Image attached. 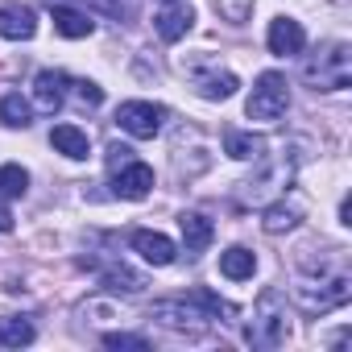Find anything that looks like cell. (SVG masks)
<instances>
[{
	"instance_id": "603a6c76",
	"label": "cell",
	"mask_w": 352,
	"mask_h": 352,
	"mask_svg": "<svg viewBox=\"0 0 352 352\" xmlns=\"http://www.w3.org/2000/svg\"><path fill=\"white\" fill-rule=\"evenodd\" d=\"M91 5L100 9V13H108V17H133L137 13V0H91Z\"/></svg>"
},
{
	"instance_id": "ffe728a7",
	"label": "cell",
	"mask_w": 352,
	"mask_h": 352,
	"mask_svg": "<svg viewBox=\"0 0 352 352\" xmlns=\"http://www.w3.org/2000/svg\"><path fill=\"white\" fill-rule=\"evenodd\" d=\"M30 340H34V323L30 319H21V315H5V319H0V344H5V348H21Z\"/></svg>"
},
{
	"instance_id": "7402d4cb",
	"label": "cell",
	"mask_w": 352,
	"mask_h": 352,
	"mask_svg": "<svg viewBox=\"0 0 352 352\" xmlns=\"http://www.w3.org/2000/svg\"><path fill=\"white\" fill-rule=\"evenodd\" d=\"M216 9H220V17H224V21L245 25V21H249V13H253V0H216Z\"/></svg>"
},
{
	"instance_id": "8fae6325",
	"label": "cell",
	"mask_w": 352,
	"mask_h": 352,
	"mask_svg": "<svg viewBox=\"0 0 352 352\" xmlns=\"http://www.w3.org/2000/svg\"><path fill=\"white\" fill-rule=\"evenodd\" d=\"M191 79H195L204 100H228L236 91V75L232 71H191Z\"/></svg>"
},
{
	"instance_id": "ac0fdd59",
	"label": "cell",
	"mask_w": 352,
	"mask_h": 352,
	"mask_svg": "<svg viewBox=\"0 0 352 352\" xmlns=\"http://www.w3.org/2000/svg\"><path fill=\"white\" fill-rule=\"evenodd\" d=\"M261 149H265V141L253 137V133H241V129H228V133H224V153H228V157H241V162H245V157H257Z\"/></svg>"
},
{
	"instance_id": "4316f807",
	"label": "cell",
	"mask_w": 352,
	"mask_h": 352,
	"mask_svg": "<svg viewBox=\"0 0 352 352\" xmlns=\"http://www.w3.org/2000/svg\"><path fill=\"white\" fill-rule=\"evenodd\" d=\"M0 232H13V216H9V208H0Z\"/></svg>"
},
{
	"instance_id": "44dd1931",
	"label": "cell",
	"mask_w": 352,
	"mask_h": 352,
	"mask_svg": "<svg viewBox=\"0 0 352 352\" xmlns=\"http://www.w3.org/2000/svg\"><path fill=\"white\" fill-rule=\"evenodd\" d=\"M30 191V174L17 166V162H9L5 170H0V195H9V199H21Z\"/></svg>"
},
{
	"instance_id": "e0dca14e",
	"label": "cell",
	"mask_w": 352,
	"mask_h": 352,
	"mask_svg": "<svg viewBox=\"0 0 352 352\" xmlns=\"http://www.w3.org/2000/svg\"><path fill=\"white\" fill-rule=\"evenodd\" d=\"M100 282L108 286V290H124V294H141L145 290V278L141 274H133L129 265H108V270H100Z\"/></svg>"
},
{
	"instance_id": "7a4b0ae2",
	"label": "cell",
	"mask_w": 352,
	"mask_h": 352,
	"mask_svg": "<svg viewBox=\"0 0 352 352\" xmlns=\"http://www.w3.org/2000/svg\"><path fill=\"white\" fill-rule=\"evenodd\" d=\"M249 344H257V348H278V344H286V336H290V311H286V298L278 294V290H261V298H257V319L249 323Z\"/></svg>"
},
{
	"instance_id": "484cf974",
	"label": "cell",
	"mask_w": 352,
	"mask_h": 352,
	"mask_svg": "<svg viewBox=\"0 0 352 352\" xmlns=\"http://www.w3.org/2000/svg\"><path fill=\"white\" fill-rule=\"evenodd\" d=\"M133 162V149L129 145H108V166L112 170H120V166H129Z\"/></svg>"
},
{
	"instance_id": "277c9868",
	"label": "cell",
	"mask_w": 352,
	"mask_h": 352,
	"mask_svg": "<svg viewBox=\"0 0 352 352\" xmlns=\"http://www.w3.org/2000/svg\"><path fill=\"white\" fill-rule=\"evenodd\" d=\"M162 120H166V108L162 104H149V100H129V104L116 108V124L129 137H137V141L157 137L162 133Z\"/></svg>"
},
{
	"instance_id": "6da1fadb",
	"label": "cell",
	"mask_w": 352,
	"mask_h": 352,
	"mask_svg": "<svg viewBox=\"0 0 352 352\" xmlns=\"http://www.w3.org/2000/svg\"><path fill=\"white\" fill-rule=\"evenodd\" d=\"M302 79L315 87V91H344L352 83V54H348V42H327L319 46L307 67H302Z\"/></svg>"
},
{
	"instance_id": "5b68a950",
	"label": "cell",
	"mask_w": 352,
	"mask_h": 352,
	"mask_svg": "<svg viewBox=\"0 0 352 352\" xmlns=\"http://www.w3.org/2000/svg\"><path fill=\"white\" fill-rule=\"evenodd\" d=\"M191 21H195V9L187 5V0H166V5L157 9V17H153V30H157L162 42H179V38H187Z\"/></svg>"
},
{
	"instance_id": "cb8c5ba5",
	"label": "cell",
	"mask_w": 352,
	"mask_h": 352,
	"mask_svg": "<svg viewBox=\"0 0 352 352\" xmlns=\"http://www.w3.org/2000/svg\"><path fill=\"white\" fill-rule=\"evenodd\" d=\"M104 344H108V348H137V352H145V348H149V340H145V336H124V331L104 336Z\"/></svg>"
},
{
	"instance_id": "52a82bcc",
	"label": "cell",
	"mask_w": 352,
	"mask_h": 352,
	"mask_svg": "<svg viewBox=\"0 0 352 352\" xmlns=\"http://www.w3.org/2000/svg\"><path fill=\"white\" fill-rule=\"evenodd\" d=\"M38 34V17L30 5H5L0 9V38L9 42H30Z\"/></svg>"
},
{
	"instance_id": "9c48e42d",
	"label": "cell",
	"mask_w": 352,
	"mask_h": 352,
	"mask_svg": "<svg viewBox=\"0 0 352 352\" xmlns=\"http://www.w3.org/2000/svg\"><path fill=\"white\" fill-rule=\"evenodd\" d=\"M133 249H137V253H141V261H149V265H170L174 257H179V249H174V241H170V236L149 232V228L133 232Z\"/></svg>"
},
{
	"instance_id": "d6986e66",
	"label": "cell",
	"mask_w": 352,
	"mask_h": 352,
	"mask_svg": "<svg viewBox=\"0 0 352 352\" xmlns=\"http://www.w3.org/2000/svg\"><path fill=\"white\" fill-rule=\"evenodd\" d=\"M30 120H34V112H30V104H25L17 91H9L5 100H0V124H9V129H30Z\"/></svg>"
},
{
	"instance_id": "d4e9b609",
	"label": "cell",
	"mask_w": 352,
	"mask_h": 352,
	"mask_svg": "<svg viewBox=\"0 0 352 352\" xmlns=\"http://www.w3.org/2000/svg\"><path fill=\"white\" fill-rule=\"evenodd\" d=\"M75 96H79L87 108H100V104H104V91H100L91 79H79V83H75Z\"/></svg>"
},
{
	"instance_id": "5bb4252c",
	"label": "cell",
	"mask_w": 352,
	"mask_h": 352,
	"mask_svg": "<svg viewBox=\"0 0 352 352\" xmlns=\"http://www.w3.org/2000/svg\"><path fill=\"white\" fill-rule=\"evenodd\" d=\"M50 145H54L58 153L75 157V162L91 153V141H87V133H83V129H75V124H54V133H50Z\"/></svg>"
},
{
	"instance_id": "2e32d148",
	"label": "cell",
	"mask_w": 352,
	"mask_h": 352,
	"mask_svg": "<svg viewBox=\"0 0 352 352\" xmlns=\"http://www.w3.org/2000/svg\"><path fill=\"white\" fill-rule=\"evenodd\" d=\"M253 270H257V257H253L249 249L232 245L228 253H220V274H224V278H232V282H245V278H253Z\"/></svg>"
},
{
	"instance_id": "83f0119b",
	"label": "cell",
	"mask_w": 352,
	"mask_h": 352,
	"mask_svg": "<svg viewBox=\"0 0 352 352\" xmlns=\"http://www.w3.org/2000/svg\"><path fill=\"white\" fill-rule=\"evenodd\" d=\"M340 224H352V204H348V199L340 204Z\"/></svg>"
},
{
	"instance_id": "7c38bea8",
	"label": "cell",
	"mask_w": 352,
	"mask_h": 352,
	"mask_svg": "<svg viewBox=\"0 0 352 352\" xmlns=\"http://www.w3.org/2000/svg\"><path fill=\"white\" fill-rule=\"evenodd\" d=\"M298 216H302L298 199H278V204H270V208H265L261 228H265L270 236H278V232H290V228L298 224Z\"/></svg>"
},
{
	"instance_id": "30bf717a",
	"label": "cell",
	"mask_w": 352,
	"mask_h": 352,
	"mask_svg": "<svg viewBox=\"0 0 352 352\" xmlns=\"http://www.w3.org/2000/svg\"><path fill=\"white\" fill-rule=\"evenodd\" d=\"M50 17H54V30H58L63 38H87V34L96 30V21H91L87 13H79V9H71V5H54V0H50Z\"/></svg>"
},
{
	"instance_id": "ba28073f",
	"label": "cell",
	"mask_w": 352,
	"mask_h": 352,
	"mask_svg": "<svg viewBox=\"0 0 352 352\" xmlns=\"http://www.w3.org/2000/svg\"><path fill=\"white\" fill-rule=\"evenodd\" d=\"M302 46H307V34H302V25H298L294 17H278V21H270V54L286 58V54H298Z\"/></svg>"
},
{
	"instance_id": "9a60e30c",
	"label": "cell",
	"mask_w": 352,
	"mask_h": 352,
	"mask_svg": "<svg viewBox=\"0 0 352 352\" xmlns=\"http://www.w3.org/2000/svg\"><path fill=\"white\" fill-rule=\"evenodd\" d=\"M63 87H67V75H58V71H42L34 79V96H38V104L46 112H58L63 108V96H67Z\"/></svg>"
},
{
	"instance_id": "8992f818",
	"label": "cell",
	"mask_w": 352,
	"mask_h": 352,
	"mask_svg": "<svg viewBox=\"0 0 352 352\" xmlns=\"http://www.w3.org/2000/svg\"><path fill=\"white\" fill-rule=\"evenodd\" d=\"M149 187H153V170H149L145 162H129V166H120V170H116V179H112V191H116L120 199H145Z\"/></svg>"
},
{
	"instance_id": "4fadbf2b",
	"label": "cell",
	"mask_w": 352,
	"mask_h": 352,
	"mask_svg": "<svg viewBox=\"0 0 352 352\" xmlns=\"http://www.w3.org/2000/svg\"><path fill=\"white\" fill-rule=\"evenodd\" d=\"M179 228H183V241H187V253H204V249L212 245V236H216V228H212V220H208V216H199V212H183V220H179Z\"/></svg>"
},
{
	"instance_id": "3957f363",
	"label": "cell",
	"mask_w": 352,
	"mask_h": 352,
	"mask_svg": "<svg viewBox=\"0 0 352 352\" xmlns=\"http://www.w3.org/2000/svg\"><path fill=\"white\" fill-rule=\"evenodd\" d=\"M286 108H290V83H286V75L265 71L257 79L253 96H249V116L253 120H278Z\"/></svg>"
}]
</instances>
